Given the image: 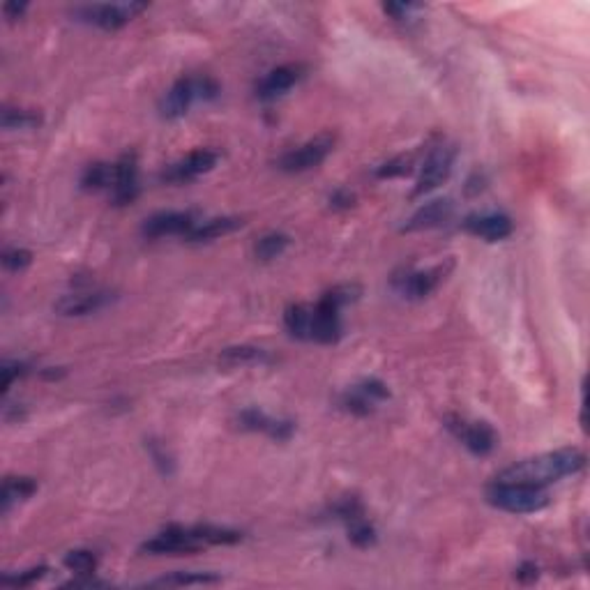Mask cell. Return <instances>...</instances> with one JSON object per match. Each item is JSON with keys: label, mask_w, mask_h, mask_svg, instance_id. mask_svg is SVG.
Segmentation results:
<instances>
[{"label": "cell", "mask_w": 590, "mask_h": 590, "mask_svg": "<svg viewBox=\"0 0 590 590\" xmlns=\"http://www.w3.org/2000/svg\"><path fill=\"white\" fill-rule=\"evenodd\" d=\"M302 76L300 65H281L277 70H272L270 74H265L263 79L256 85V95L261 100H275V97L284 95L286 91H290Z\"/></svg>", "instance_id": "17"}, {"label": "cell", "mask_w": 590, "mask_h": 590, "mask_svg": "<svg viewBox=\"0 0 590 590\" xmlns=\"http://www.w3.org/2000/svg\"><path fill=\"white\" fill-rule=\"evenodd\" d=\"M37 485L31 477H7L3 485V510H10L12 503L31 498L35 494Z\"/></svg>", "instance_id": "23"}, {"label": "cell", "mask_w": 590, "mask_h": 590, "mask_svg": "<svg viewBox=\"0 0 590 590\" xmlns=\"http://www.w3.org/2000/svg\"><path fill=\"white\" fill-rule=\"evenodd\" d=\"M148 10L145 3H113V5H84L74 12V16L85 24H93L104 31H118L130 24L136 15Z\"/></svg>", "instance_id": "4"}, {"label": "cell", "mask_w": 590, "mask_h": 590, "mask_svg": "<svg viewBox=\"0 0 590 590\" xmlns=\"http://www.w3.org/2000/svg\"><path fill=\"white\" fill-rule=\"evenodd\" d=\"M487 500L498 510L512 512V515H533L549 506V494L542 487L494 482L487 489Z\"/></svg>", "instance_id": "3"}, {"label": "cell", "mask_w": 590, "mask_h": 590, "mask_svg": "<svg viewBox=\"0 0 590 590\" xmlns=\"http://www.w3.org/2000/svg\"><path fill=\"white\" fill-rule=\"evenodd\" d=\"M241 226H242L241 217H215V220L196 224L194 229L190 231L187 238H190L192 242H208V241H215V238H221V235L233 233V231L241 229Z\"/></svg>", "instance_id": "20"}, {"label": "cell", "mask_w": 590, "mask_h": 590, "mask_svg": "<svg viewBox=\"0 0 590 590\" xmlns=\"http://www.w3.org/2000/svg\"><path fill=\"white\" fill-rule=\"evenodd\" d=\"M516 576H519L521 581H536L537 579V567L533 565V563H524V565L519 567V572H516Z\"/></svg>", "instance_id": "36"}, {"label": "cell", "mask_w": 590, "mask_h": 590, "mask_svg": "<svg viewBox=\"0 0 590 590\" xmlns=\"http://www.w3.org/2000/svg\"><path fill=\"white\" fill-rule=\"evenodd\" d=\"M284 323L295 339H310L311 305H293L286 310Z\"/></svg>", "instance_id": "21"}, {"label": "cell", "mask_w": 590, "mask_h": 590, "mask_svg": "<svg viewBox=\"0 0 590 590\" xmlns=\"http://www.w3.org/2000/svg\"><path fill=\"white\" fill-rule=\"evenodd\" d=\"M196 549H201V545L192 528H181V526L166 528L164 533L143 542L141 546V551H148V554H190Z\"/></svg>", "instance_id": "11"}, {"label": "cell", "mask_w": 590, "mask_h": 590, "mask_svg": "<svg viewBox=\"0 0 590 590\" xmlns=\"http://www.w3.org/2000/svg\"><path fill=\"white\" fill-rule=\"evenodd\" d=\"M349 537L356 546H371L376 542V530L365 515H358L349 519Z\"/></svg>", "instance_id": "28"}, {"label": "cell", "mask_w": 590, "mask_h": 590, "mask_svg": "<svg viewBox=\"0 0 590 590\" xmlns=\"http://www.w3.org/2000/svg\"><path fill=\"white\" fill-rule=\"evenodd\" d=\"M217 95H220V85L211 76H182L171 85V91L162 100L160 111L166 121H175L182 118L194 102H211Z\"/></svg>", "instance_id": "2"}, {"label": "cell", "mask_w": 590, "mask_h": 590, "mask_svg": "<svg viewBox=\"0 0 590 590\" xmlns=\"http://www.w3.org/2000/svg\"><path fill=\"white\" fill-rule=\"evenodd\" d=\"M241 427L242 429L251 431H263L270 438L277 440H289L290 434H293V422L290 420H275V418L265 416L263 410L259 408H247L241 413Z\"/></svg>", "instance_id": "18"}, {"label": "cell", "mask_w": 590, "mask_h": 590, "mask_svg": "<svg viewBox=\"0 0 590 590\" xmlns=\"http://www.w3.org/2000/svg\"><path fill=\"white\" fill-rule=\"evenodd\" d=\"M330 203L335 205V208H350V205H353V196L350 194H346V192H337L335 196H332L330 199Z\"/></svg>", "instance_id": "37"}, {"label": "cell", "mask_w": 590, "mask_h": 590, "mask_svg": "<svg viewBox=\"0 0 590 590\" xmlns=\"http://www.w3.org/2000/svg\"><path fill=\"white\" fill-rule=\"evenodd\" d=\"M196 226V220L192 212H157L148 217L143 224L145 238H164V235H190V231Z\"/></svg>", "instance_id": "14"}, {"label": "cell", "mask_w": 590, "mask_h": 590, "mask_svg": "<svg viewBox=\"0 0 590 590\" xmlns=\"http://www.w3.org/2000/svg\"><path fill=\"white\" fill-rule=\"evenodd\" d=\"M413 162L416 157L413 155H399L395 160L386 162V164L379 169V178H397V175H406L410 169H413Z\"/></svg>", "instance_id": "30"}, {"label": "cell", "mask_w": 590, "mask_h": 590, "mask_svg": "<svg viewBox=\"0 0 590 590\" xmlns=\"http://www.w3.org/2000/svg\"><path fill=\"white\" fill-rule=\"evenodd\" d=\"M386 15H392L397 21H410V15L413 12H420V5H413V3H390V5L383 7Z\"/></svg>", "instance_id": "32"}, {"label": "cell", "mask_w": 590, "mask_h": 590, "mask_svg": "<svg viewBox=\"0 0 590 590\" xmlns=\"http://www.w3.org/2000/svg\"><path fill=\"white\" fill-rule=\"evenodd\" d=\"M446 422L447 429H450L473 455L485 457L494 452L498 438H496V431L491 429L487 422H468L459 416H450Z\"/></svg>", "instance_id": "7"}, {"label": "cell", "mask_w": 590, "mask_h": 590, "mask_svg": "<svg viewBox=\"0 0 590 590\" xmlns=\"http://www.w3.org/2000/svg\"><path fill=\"white\" fill-rule=\"evenodd\" d=\"M44 572H46V567H33V570H28V572H24V575L15 576V579H12V576H5V579H3V584H7V585H28V584H33V581L40 579V576H44Z\"/></svg>", "instance_id": "33"}, {"label": "cell", "mask_w": 590, "mask_h": 590, "mask_svg": "<svg viewBox=\"0 0 590 590\" xmlns=\"http://www.w3.org/2000/svg\"><path fill=\"white\" fill-rule=\"evenodd\" d=\"M25 3H5V7H3V12H5V16L10 21H15V19H19L21 15H24L25 12Z\"/></svg>", "instance_id": "35"}, {"label": "cell", "mask_w": 590, "mask_h": 590, "mask_svg": "<svg viewBox=\"0 0 590 590\" xmlns=\"http://www.w3.org/2000/svg\"><path fill=\"white\" fill-rule=\"evenodd\" d=\"M263 360H268V356L263 349H256V346H233L220 356V362L226 367H247Z\"/></svg>", "instance_id": "22"}, {"label": "cell", "mask_w": 590, "mask_h": 590, "mask_svg": "<svg viewBox=\"0 0 590 590\" xmlns=\"http://www.w3.org/2000/svg\"><path fill=\"white\" fill-rule=\"evenodd\" d=\"M24 374H25L24 362H5V365H3V390H10L12 380H15L16 376H24Z\"/></svg>", "instance_id": "34"}, {"label": "cell", "mask_w": 590, "mask_h": 590, "mask_svg": "<svg viewBox=\"0 0 590 590\" xmlns=\"http://www.w3.org/2000/svg\"><path fill=\"white\" fill-rule=\"evenodd\" d=\"M31 251L25 250H7L3 254V263H5L7 270H24L25 265H31Z\"/></svg>", "instance_id": "31"}, {"label": "cell", "mask_w": 590, "mask_h": 590, "mask_svg": "<svg viewBox=\"0 0 590 590\" xmlns=\"http://www.w3.org/2000/svg\"><path fill=\"white\" fill-rule=\"evenodd\" d=\"M221 576L211 575V572H175L171 576H162V579L151 581V585H212L220 584Z\"/></svg>", "instance_id": "24"}, {"label": "cell", "mask_w": 590, "mask_h": 590, "mask_svg": "<svg viewBox=\"0 0 590 590\" xmlns=\"http://www.w3.org/2000/svg\"><path fill=\"white\" fill-rule=\"evenodd\" d=\"M289 247V235L284 233H268L256 242L254 251L261 261H272Z\"/></svg>", "instance_id": "26"}, {"label": "cell", "mask_w": 590, "mask_h": 590, "mask_svg": "<svg viewBox=\"0 0 590 590\" xmlns=\"http://www.w3.org/2000/svg\"><path fill=\"white\" fill-rule=\"evenodd\" d=\"M113 300L106 290H88V293H70L55 302V311L63 316H85L100 311Z\"/></svg>", "instance_id": "16"}, {"label": "cell", "mask_w": 590, "mask_h": 590, "mask_svg": "<svg viewBox=\"0 0 590 590\" xmlns=\"http://www.w3.org/2000/svg\"><path fill=\"white\" fill-rule=\"evenodd\" d=\"M388 397H390L388 388L383 386L380 380L369 379L362 380L360 386L350 388V390L341 397V406H344L346 410H350V413H356V416H369L371 410H374V406L379 404V401L388 399Z\"/></svg>", "instance_id": "12"}, {"label": "cell", "mask_w": 590, "mask_h": 590, "mask_svg": "<svg viewBox=\"0 0 590 590\" xmlns=\"http://www.w3.org/2000/svg\"><path fill=\"white\" fill-rule=\"evenodd\" d=\"M65 565L67 570L76 572V575H93L97 567V558L91 554V551L76 549L65 556Z\"/></svg>", "instance_id": "29"}, {"label": "cell", "mask_w": 590, "mask_h": 590, "mask_svg": "<svg viewBox=\"0 0 590 590\" xmlns=\"http://www.w3.org/2000/svg\"><path fill=\"white\" fill-rule=\"evenodd\" d=\"M341 307L332 300L330 295H323L319 305L311 307V330L310 339L320 341V344H332L341 337Z\"/></svg>", "instance_id": "9"}, {"label": "cell", "mask_w": 590, "mask_h": 590, "mask_svg": "<svg viewBox=\"0 0 590 590\" xmlns=\"http://www.w3.org/2000/svg\"><path fill=\"white\" fill-rule=\"evenodd\" d=\"M452 263L447 265H436L431 270H404L399 275L392 277V286L401 298L408 300H422L429 293H434L436 286L446 280V275L450 272Z\"/></svg>", "instance_id": "5"}, {"label": "cell", "mask_w": 590, "mask_h": 590, "mask_svg": "<svg viewBox=\"0 0 590 590\" xmlns=\"http://www.w3.org/2000/svg\"><path fill=\"white\" fill-rule=\"evenodd\" d=\"M42 118L33 111L24 109H5L3 111V127L5 130H35Z\"/></svg>", "instance_id": "27"}, {"label": "cell", "mask_w": 590, "mask_h": 590, "mask_svg": "<svg viewBox=\"0 0 590 590\" xmlns=\"http://www.w3.org/2000/svg\"><path fill=\"white\" fill-rule=\"evenodd\" d=\"M452 212H455V203H452L450 199H436L431 201V203L422 205L420 211L406 221L404 231H408L410 233V231L436 229V226L446 224V221L452 217Z\"/></svg>", "instance_id": "19"}, {"label": "cell", "mask_w": 590, "mask_h": 590, "mask_svg": "<svg viewBox=\"0 0 590 590\" xmlns=\"http://www.w3.org/2000/svg\"><path fill=\"white\" fill-rule=\"evenodd\" d=\"M466 231L482 238L487 242L506 241L512 233V221L507 215H498V212H487V215H468L464 221Z\"/></svg>", "instance_id": "15"}, {"label": "cell", "mask_w": 590, "mask_h": 590, "mask_svg": "<svg viewBox=\"0 0 590 590\" xmlns=\"http://www.w3.org/2000/svg\"><path fill=\"white\" fill-rule=\"evenodd\" d=\"M81 185L85 190H106L113 185V164H93L85 169Z\"/></svg>", "instance_id": "25"}, {"label": "cell", "mask_w": 590, "mask_h": 590, "mask_svg": "<svg viewBox=\"0 0 590 590\" xmlns=\"http://www.w3.org/2000/svg\"><path fill=\"white\" fill-rule=\"evenodd\" d=\"M220 162V155L215 151H194L187 157H182L181 162L166 166L164 173H162V181L164 182H187L194 181L199 175L208 173V171L215 169V164Z\"/></svg>", "instance_id": "10"}, {"label": "cell", "mask_w": 590, "mask_h": 590, "mask_svg": "<svg viewBox=\"0 0 590 590\" xmlns=\"http://www.w3.org/2000/svg\"><path fill=\"white\" fill-rule=\"evenodd\" d=\"M585 457L576 447H563L556 452H545L533 459H524L510 468L500 470L496 482H516V485L545 487L567 476H575L584 468Z\"/></svg>", "instance_id": "1"}, {"label": "cell", "mask_w": 590, "mask_h": 590, "mask_svg": "<svg viewBox=\"0 0 590 590\" xmlns=\"http://www.w3.org/2000/svg\"><path fill=\"white\" fill-rule=\"evenodd\" d=\"M455 155L457 151L452 148V145H443V143L436 145L434 151H431V155L427 157L425 166H422V173L420 178H418V185H416V192H413V196L429 194L431 190L443 185L452 173Z\"/></svg>", "instance_id": "6"}, {"label": "cell", "mask_w": 590, "mask_h": 590, "mask_svg": "<svg viewBox=\"0 0 590 590\" xmlns=\"http://www.w3.org/2000/svg\"><path fill=\"white\" fill-rule=\"evenodd\" d=\"M332 145H335V136L332 134L316 136V139L307 141L300 148L286 152L280 160V169L289 171V173H300V171L314 169V166H319L320 162L330 155Z\"/></svg>", "instance_id": "8"}, {"label": "cell", "mask_w": 590, "mask_h": 590, "mask_svg": "<svg viewBox=\"0 0 590 590\" xmlns=\"http://www.w3.org/2000/svg\"><path fill=\"white\" fill-rule=\"evenodd\" d=\"M139 194V169H136L134 155H123L113 164V185H111V196L118 205L132 203Z\"/></svg>", "instance_id": "13"}]
</instances>
